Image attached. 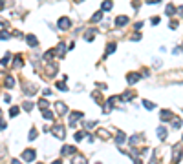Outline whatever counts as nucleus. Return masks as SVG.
I'll list each match as a JSON object with an SVG mask.
<instances>
[{
    "mask_svg": "<svg viewBox=\"0 0 183 164\" xmlns=\"http://www.w3.org/2000/svg\"><path fill=\"white\" fill-rule=\"evenodd\" d=\"M51 133L59 139V141H64V139H66V126H62V124H57V126L51 128Z\"/></svg>",
    "mask_w": 183,
    "mask_h": 164,
    "instance_id": "nucleus-1",
    "label": "nucleus"
},
{
    "mask_svg": "<svg viewBox=\"0 0 183 164\" xmlns=\"http://www.w3.org/2000/svg\"><path fill=\"white\" fill-rule=\"evenodd\" d=\"M172 164H178L180 162V159H181V144H176L174 146V150H172Z\"/></svg>",
    "mask_w": 183,
    "mask_h": 164,
    "instance_id": "nucleus-2",
    "label": "nucleus"
},
{
    "mask_svg": "<svg viewBox=\"0 0 183 164\" xmlns=\"http://www.w3.org/2000/svg\"><path fill=\"white\" fill-rule=\"evenodd\" d=\"M55 111L59 113V115H66V113H68V106L64 102L59 100V102H55Z\"/></svg>",
    "mask_w": 183,
    "mask_h": 164,
    "instance_id": "nucleus-3",
    "label": "nucleus"
},
{
    "mask_svg": "<svg viewBox=\"0 0 183 164\" xmlns=\"http://www.w3.org/2000/svg\"><path fill=\"white\" fill-rule=\"evenodd\" d=\"M84 115H82V111H73L72 115H70V126L72 128H75V122L79 120V118H82Z\"/></svg>",
    "mask_w": 183,
    "mask_h": 164,
    "instance_id": "nucleus-4",
    "label": "nucleus"
},
{
    "mask_svg": "<svg viewBox=\"0 0 183 164\" xmlns=\"http://www.w3.org/2000/svg\"><path fill=\"white\" fill-rule=\"evenodd\" d=\"M61 153L62 155H77V148L75 146H62Z\"/></svg>",
    "mask_w": 183,
    "mask_h": 164,
    "instance_id": "nucleus-5",
    "label": "nucleus"
},
{
    "mask_svg": "<svg viewBox=\"0 0 183 164\" xmlns=\"http://www.w3.org/2000/svg\"><path fill=\"white\" fill-rule=\"evenodd\" d=\"M35 155H37V153L33 151V150H26V151L22 153V159L26 162H31V161H35Z\"/></svg>",
    "mask_w": 183,
    "mask_h": 164,
    "instance_id": "nucleus-6",
    "label": "nucleus"
},
{
    "mask_svg": "<svg viewBox=\"0 0 183 164\" xmlns=\"http://www.w3.org/2000/svg\"><path fill=\"white\" fill-rule=\"evenodd\" d=\"M70 18H66V17H62V18H59V29H70Z\"/></svg>",
    "mask_w": 183,
    "mask_h": 164,
    "instance_id": "nucleus-7",
    "label": "nucleus"
},
{
    "mask_svg": "<svg viewBox=\"0 0 183 164\" xmlns=\"http://www.w3.org/2000/svg\"><path fill=\"white\" fill-rule=\"evenodd\" d=\"M26 42H28V46H31V48H37V46H38V40H37L35 35H28V37H26Z\"/></svg>",
    "mask_w": 183,
    "mask_h": 164,
    "instance_id": "nucleus-8",
    "label": "nucleus"
},
{
    "mask_svg": "<svg viewBox=\"0 0 183 164\" xmlns=\"http://www.w3.org/2000/svg\"><path fill=\"white\" fill-rule=\"evenodd\" d=\"M72 164H88V161H86V157H84V155H79V153H77V155L73 157Z\"/></svg>",
    "mask_w": 183,
    "mask_h": 164,
    "instance_id": "nucleus-9",
    "label": "nucleus"
},
{
    "mask_svg": "<svg viewBox=\"0 0 183 164\" xmlns=\"http://www.w3.org/2000/svg\"><path fill=\"white\" fill-rule=\"evenodd\" d=\"M126 24H128V17H125V15H121V17L115 18V26L123 27V26H126Z\"/></svg>",
    "mask_w": 183,
    "mask_h": 164,
    "instance_id": "nucleus-10",
    "label": "nucleus"
},
{
    "mask_svg": "<svg viewBox=\"0 0 183 164\" xmlns=\"http://www.w3.org/2000/svg\"><path fill=\"white\" fill-rule=\"evenodd\" d=\"M112 7H113L112 0H105V2L101 4V11H112Z\"/></svg>",
    "mask_w": 183,
    "mask_h": 164,
    "instance_id": "nucleus-11",
    "label": "nucleus"
},
{
    "mask_svg": "<svg viewBox=\"0 0 183 164\" xmlns=\"http://www.w3.org/2000/svg\"><path fill=\"white\" fill-rule=\"evenodd\" d=\"M159 117H161V120H170V118H172V113L169 111V109H161V113H159Z\"/></svg>",
    "mask_w": 183,
    "mask_h": 164,
    "instance_id": "nucleus-12",
    "label": "nucleus"
},
{
    "mask_svg": "<svg viewBox=\"0 0 183 164\" xmlns=\"http://www.w3.org/2000/svg\"><path fill=\"white\" fill-rule=\"evenodd\" d=\"M126 80H128V84H136L137 80H139V75H137V73H128Z\"/></svg>",
    "mask_w": 183,
    "mask_h": 164,
    "instance_id": "nucleus-13",
    "label": "nucleus"
},
{
    "mask_svg": "<svg viewBox=\"0 0 183 164\" xmlns=\"http://www.w3.org/2000/svg\"><path fill=\"white\" fill-rule=\"evenodd\" d=\"M95 133H97V137H101V139H108V141H110V133H108L105 128H99Z\"/></svg>",
    "mask_w": 183,
    "mask_h": 164,
    "instance_id": "nucleus-14",
    "label": "nucleus"
},
{
    "mask_svg": "<svg viewBox=\"0 0 183 164\" xmlns=\"http://www.w3.org/2000/svg\"><path fill=\"white\" fill-rule=\"evenodd\" d=\"M55 53L59 55V57H64V53H66V44H64V42H61V44H59V46H57Z\"/></svg>",
    "mask_w": 183,
    "mask_h": 164,
    "instance_id": "nucleus-15",
    "label": "nucleus"
},
{
    "mask_svg": "<svg viewBox=\"0 0 183 164\" xmlns=\"http://www.w3.org/2000/svg\"><path fill=\"white\" fill-rule=\"evenodd\" d=\"M115 142L117 144H123V142H126V135L123 131H117V135H115Z\"/></svg>",
    "mask_w": 183,
    "mask_h": 164,
    "instance_id": "nucleus-16",
    "label": "nucleus"
},
{
    "mask_svg": "<svg viewBox=\"0 0 183 164\" xmlns=\"http://www.w3.org/2000/svg\"><path fill=\"white\" fill-rule=\"evenodd\" d=\"M93 37H95V29H88V31L84 33V40H88V42H92Z\"/></svg>",
    "mask_w": 183,
    "mask_h": 164,
    "instance_id": "nucleus-17",
    "label": "nucleus"
},
{
    "mask_svg": "<svg viewBox=\"0 0 183 164\" xmlns=\"http://www.w3.org/2000/svg\"><path fill=\"white\" fill-rule=\"evenodd\" d=\"M24 64V58H22V55H17L15 57V60H13V68H20Z\"/></svg>",
    "mask_w": 183,
    "mask_h": 164,
    "instance_id": "nucleus-18",
    "label": "nucleus"
},
{
    "mask_svg": "<svg viewBox=\"0 0 183 164\" xmlns=\"http://www.w3.org/2000/svg\"><path fill=\"white\" fill-rule=\"evenodd\" d=\"M157 137H159L161 141H165V137H167V128H165V126H159V128H157Z\"/></svg>",
    "mask_w": 183,
    "mask_h": 164,
    "instance_id": "nucleus-19",
    "label": "nucleus"
},
{
    "mask_svg": "<svg viewBox=\"0 0 183 164\" xmlns=\"http://www.w3.org/2000/svg\"><path fill=\"white\" fill-rule=\"evenodd\" d=\"M42 117L46 118V120H53V113H51V109H42Z\"/></svg>",
    "mask_w": 183,
    "mask_h": 164,
    "instance_id": "nucleus-20",
    "label": "nucleus"
},
{
    "mask_svg": "<svg viewBox=\"0 0 183 164\" xmlns=\"http://www.w3.org/2000/svg\"><path fill=\"white\" fill-rule=\"evenodd\" d=\"M37 135H38V133H37V128H31V130H29V137H28V141H29V142H33V141L37 139Z\"/></svg>",
    "mask_w": 183,
    "mask_h": 164,
    "instance_id": "nucleus-21",
    "label": "nucleus"
},
{
    "mask_svg": "<svg viewBox=\"0 0 183 164\" xmlns=\"http://www.w3.org/2000/svg\"><path fill=\"white\" fill-rule=\"evenodd\" d=\"M4 84H6V88H13V86H15V78H13V77H6Z\"/></svg>",
    "mask_w": 183,
    "mask_h": 164,
    "instance_id": "nucleus-22",
    "label": "nucleus"
},
{
    "mask_svg": "<svg viewBox=\"0 0 183 164\" xmlns=\"http://www.w3.org/2000/svg\"><path fill=\"white\" fill-rule=\"evenodd\" d=\"M174 13H176V9H174V6H170V4H169V6L165 7V15H169V17H172V15H174Z\"/></svg>",
    "mask_w": 183,
    "mask_h": 164,
    "instance_id": "nucleus-23",
    "label": "nucleus"
},
{
    "mask_svg": "<svg viewBox=\"0 0 183 164\" xmlns=\"http://www.w3.org/2000/svg\"><path fill=\"white\" fill-rule=\"evenodd\" d=\"M0 37H2V40H9V38H11V33L6 31V29H2V31H0Z\"/></svg>",
    "mask_w": 183,
    "mask_h": 164,
    "instance_id": "nucleus-24",
    "label": "nucleus"
},
{
    "mask_svg": "<svg viewBox=\"0 0 183 164\" xmlns=\"http://www.w3.org/2000/svg\"><path fill=\"white\" fill-rule=\"evenodd\" d=\"M172 126H174L176 130H178V128H181V118H178V117H172Z\"/></svg>",
    "mask_w": 183,
    "mask_h": 164,
    "instance_id": "nucleus-25",
    "label": "nucleus"
},
{
    "mask_svg": "<svg viewBox=\"0 0 183 164\" xmlns=\"http://www.w3.org/2000/svg\"><path fill=\"white\" fill-rule=\"evenodd\" d=\"M9 60H11V55H4V58H2V60H0V64H2V66H7V64H9Z\"/></svg>",
    "mask_w": 183,
    "mask_h": 164,
    "instance_id": "nucleus-26",
    "label": "nucleus"
},
{
    "mask_svg": "<svg viewBox=\"0 0 183 164\" xmlns=\"http://www.w3.org/2000/svg\"><path fill=\"white\" fill-rule=\"evenodd\" d=\"M143 106H145L147 109H154V108H156V104H154V102H150V100H143Z\"/></svg>",
    "mask_w": 183,
    "mask_h": 164,
    "instance_id": "nucleus-27",
    "label": "nucleus"
},
{
    "mask_svg": "<svg viewBox=\"0 0 183 164\" xmlns=\"http://www.w3.org/2000/svg\"><path fill=\"white\" fill-rule=\"evenodd\" d=\"M18 111H20V109H18L17 106H13L11 109H9V117H17V115H18Z\"/></svg>",
    "mask_w": 183,
    "mask_h": 164,
    "instance_id": "nucleus-28",
    "label": "nucleus"
},
{
    "mask_svg": "<svg viewBox=\"0 0 183 164\" xmlns=\"http://www.w3.org/2000/svg\"><path fill=\"white\" fill-rule=\"evenodd\" d=\"M101 17H103V11H97V13L92 17V22H99V20H101Z\"/></svg>",
    "mask_w": 183,
    "mask_h": 164,
    "instance_id": "nucleus-29",
    "label": "nucleus"
},
{
    "mask_svg": "<svg viewBox=\"0 0 183 164\" xmlns=\"http://www.w3.org/2000/svg\"><path fill=\"white\" fill-rule=\"evenodd\" d=\"M113 51H115V44L112 42V44H108V48H106V55H112Z\"/></svg>",
    "mask_w": 183,
    "mask_h": 164,
    "instance_id": "nucleus-30",
    "label": "nucleus"
},
{
    "mask_svg": "<svg viewBox=\"0 0 183 164\" xmlns=\"http://www.w3.org/2000/svg\"><path fill=\"white\" fill-rule=\"evenodd\" d=\"M38 108L48 109V100H46V98H41V100H38Z\"/></svg>",
    "mask_w": 183,
    "mask_h": 164,
    "instance_id": "nucleus-31",
    "label": "nucleus"
},
{
    "mask_svg": "<svg viewBox=\"0 0 183 164\" xmlns=\"http://www.w3.org/2000/svg\"><path fill=\"white\" fill-rule=\"evenodd\" d=\"M82 139H84V131H77V133H75V141H77V142H81Z\"/></svg>",
    "mask_w": 183,
    "mask_h": 164,
    "instance_id": "nucleus-32",
    "label": "nucleus"
},
{
    "mask_svg": "<svg viewBox=\"0 0 183 164\" xmlns=\"http://www.w3.org/2000/svg\"><path fill=\"white\" fill-rule=\"evenodd\" d=\"M22 108L26 109V111H29V109H33V102H24V104H22Z\"/></svg>",
    "mask_w": 183,
    "mask_h": 164,
    "instance_id": "nucleus-33",
    "label": "nucleus"
},
{
    "mask_svg": "<svg viewBox=\"0 0 183 164\" xmlns=\"http://www.w3.org/2000/svg\"><path fill=\"white\" fill-rule=\"evenodd\" d=\"M57 88L61 89V91H66V89H68V86H66L64 82H57Z\"/></svg>",
    "mask_w": 183,
    "mask_h": 164,
    "instance_id": "nucleus-34",
    "label": "nucleus"
},
{
    "mask_svg": "<svg viewBox=\"0 0 183 164\" xmlns=\"http://www.w3.org/2000/svg\"><path fill=\"white\" fill-rule=\"evenodd\" d=\"M137 142H139V135H134V137L130 139V144H132V146H136Z\"/></svg>",
    "mask_w": 183,
    "mask_h": 164,
    "instance_id": "nucleus-35",
    "label": "nucleus"
},
{
    "mask_svg": "<svg viewBox=\"0 0 183 164\" xmlns=\"http://www.w3.org/2000/svg\"><path fill=\"white\" fill-rule=\"evenodd\" d=\"M95 124H97V122H88L86 128H88V130H93V128H95Z\"/></svg>",
    "mask_w": 183,
    "mask_h": 164,
    "instance_id": "nucleus-36",
    "label": "nucleus"
},
{
    "mask_svg": "<svg viewBox=\"0 0 183 164\" xmlns=\"http://www.w3.org/2000/svg\"><path fill=\"white\" fill-rule=\"evenodd\" d=\"M4 102L9 104V102H11V97H9V95H4Z\"/></svg>",
    "mask_w": 183,
    "mask_h": 164,
    "instance_id": "nucleus-37",
    "label": "nucleus"
},
{
    "mask_svg": "<svg viewBox=\"0 0 183 164\" xmlns=\"http://www.w3.org/2000/svg\"><path fill=\"white\" fill-rule=\"evenodd\" d=\"M176 27H178V22L172 20V22H170V29H176Z\"/></svg>",
    "mask_w": 183,
    "mask_h": 164,
    "instance_id": "nucleus-38",
    "label": "nucleus"
},
{
    "mask_svg": "<svg viewBox=\"0 0 183 164\" xmlns=\"http://www.w3.org/2000/svg\"><path fill=\"white\" fill-rule=\"evenodd\" d=\"M159 22V17H152V24H157Z\"/></svg>",
    "mask_w": 183,
    "mask_h": 164,
    "instance_id": "nucleus-39",
    "label": "nucleus"
},
{
    "mask_svg": "<svg viewBox=\"0 0 183 164\" xmlns=\"http://www.w3.org/2000/svg\"><path fill=\"white\" fill-rule=\"evenodd\" d=\"M11 164H22V162L18 161V159H13V161H11Z\"/></svg>",
    "mask_w": 183,
    "mask_h": 164,
    "instance_id": "nucleus-40",
    "label": "nucleus"
},
{
    "mask_svg": "<svg viewBox=\"0 0 183 164\" xmlns=\"http://www.w3.org/2000/svg\"><path fill=\"white\" fill-rule=\"evenodd\" d=\"M148 4H157V2H161V0H147Z\"/></svg>",
    "mask_w": 183,
    "mask_h": 164,
    "instance_id": "nucleus-41",
    "label": "nucleus"
},
{
    "mask_svg": "<svg viewBox=\"0 0 183 164\" xmlns=\"http://www.w3.org/2000/svg\"><path fill=\"white\" fill-rule=\"evenodd\" d=\"M0 130H6V122H0Z\"/></svg>",
    "mask_w": 183,
    "mask_h": 164,
    "instance_id": "nucleus-42",
    "label": "nucleus"
},
{
    "mask_svg": "<svg viewBox=\"0 0 183 164\" xmlns=\"http://www.w3.org/2000/svg\"><path fill=\"white\" fill-rule=\"evenodd\" d=\"M134 164H143V162H141V159H134Z\"/></svg>",
    "mask_w": 183,
    "mask_h": 164,
    "instance_id": "nucleus-43",
    "label": "nucleus"
},
{
    "mask_svg": "<svg viewBox=\"0 0 183 164\" xmlns=\"http://www.w3.org/2000/svg\"><path fill=\"white\" fill-rule=\"evenodd\" d=\"M150 164H157V159H154V157H152V161H150Z\"/></svg>",
    "mask_w": 183,
    "mask_h": 164,
    "instance_id": "nucleus-44",
    "label": "nucleus"
},
{
    "mask_svg": "<svg viewBox=\"0 0 183 164\" xmlns=\"http://www.w3.org/2000/svg\"><path fill=\"white\" fill-rule=\"evenodd\" d=\"M4 6H6V2H4V0H0V9H2Z\"/></svg>",
    "mask_w": 183,
    "mask_h": 164,
    "instance_id": "nucleus-45",
    "label": "nucleus"
},
{
    "mask_svg": "<svg viewBox=\"0 0 183 164\" xmlns=\"http://www.w3.org/2000/svg\"><path fill=\"white\" fill-rule=\"evenodd\" d=\"M4 26H6V22H4V20H0V27H4Z\"/></svg>",
    "mask_w": 183,
    "mask_h": 164,
    "instance_id": "nucleus-46",
    "label": "nucleus"
},
{
    "mask_svg": "<svg viewBox=\"0 0 183 164\" xmlns=\"http://www.w3.org/2000/svg\"><path fill=\"white\" fill-rule=\"evenodd\" d=\"M51 164H62V162H61V161H53Z\"/></svg>",
    "mask_w": 183,
    "mask_h": 164,
    "instance_id": "nucleus-47",
    "label": "nucleus"
},
{
    "mask_svg": "<svg viewBox=\"0 0 183 164\" xmlns=\"http://www.w3.org/2000/svg\"><path fill=\"white\" fill-rule=\"evenodd\" d=\"M180 15H181V17H183V6L180 7Z\"/></svg>",
    "mask_w": 183,
    "mask_h": 164,
    "instance_id": "nucleus-48",
    "label": "nucleus"
},
{
    "mask_svg": "<svg viewBox=\"0 0 183 164\" xmlns=\"http://www.w3.org/2000/svg\"><path fill=\"white\" fill-rule=\"evenodd\" d=\"M0 117H2V111H0Z\"/></svg>",
    "mask_w": 183,
    "mask_h": 164,
    "instance_id": "nucleus-49",
    "label": "nucleus"
},
{
    "mask_svg": "<svg viewBox=\"0 0 183 164\" xmlns=\"http://www.w3.org/2000/svg\"><path fill=\"white\" fill-rule=\"evenodd\" d=\"M37 164H42V162H37Z\"/></svg>",
    "mask_w": 183,
    "mask_h": 164,
    "instance_id": "nucleus-50",
    "label": "nucleus"
},
{
    "mask_svg": "<svg viewBox=\"0 0 183 164\" xmlns=\"http://www.w3.org/2000/svg\"><path fill=\"white\" fill-rule=\"evenodd\" d=\"M181 141H183V139H181Z\"/></svg>",
    "mask_w": 183,
    "mask_h": 164,
    "instance_id": "nucleus-51",
    "label": "nucleus"
}]
</instances>
